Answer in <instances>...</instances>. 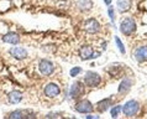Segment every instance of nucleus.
<instances>
[{
    "instance_id": "obj_9",
    "label": "nucleus",
    "mask_w": 147,
    "mask_h": 119,
    "mask_svg": "<svg viewBox=\"0 0 147 119\" xmlns=\"http://www.w3.org/2000/svg\"><path fill=\"white\" fill-rule=\"evenodd\" d=\"M38 69L43 76H51L55 72V65L48 60H41L38 63Z\"/></svg>"
},
{
    "instance_id": "obj_3",
    "label": "nucleus",
    "mask_w": 147,
    "mask_h": 119,
    "mask_svg": "<svg viewBox=\"0 0 147 119\" xmlns=\"http://www.w3.org/2000/svg\"><path fill=\"white\" fill-rule=\"evenodd\" d=\"M140 110V104H138L137 101H129L126 102L122 107V113L126 117H134L136 116Z\"/></svg>"
},
{
    "instance_id": "obj_6",
    "label": "nucleus",
    "mask_w": 147,
    "mask_h": 119,
    "mask_svg": "<svg viewBox=\"0 0 147 119\" xmlns=\"http://www.w3.org/2000/svg\"><path fill=\"white\" fill-rule=\"evenodd\" d=\"M84 31L87 32V34H90V35H94V34H98V32L100 31V24L98 21L96 19H88L87 21L84 22Z\"/></svg>"
},
{
    "instance_id": "obj_15",
    "label": "nucleus",
    "mask_w": 147,
    "mask_h": 119,
    "mask_svg": "<svg viewBox=\"0 0 147 119\" xmlns=\"http://www.w3.org/2000/svg\"><path fill=\"white\" fill-rule=\"evenodd\" d=\"M3 41L6 44H11V45H18L20 42V36L16 32H9V34L4 35Z\"/></svg>"
},
{
    "instance_id": "obj_8",
    "label": "nucleus",
    "mask_w": 147,
    "mask_h": 119,
    "mask_svg": "<svg viewBox=\"0 0 147 119\" xmlns=\"http://www.w3.org/2000/svg\"><path fill=\"white\" fill-rule=\"evenodd\" d=\"M99 56V53H94V48L90 45H84L79 48V57L83 61L85 60H90V58H95Z\"/></svg>"
},
{
    "instance_id": "obj_19",
    "label": "nucleus",
    "mask_w": 147,
    "mask_h": 119,
    "mask_svg": "<svg viewBox=\"0 0 147 119\" xmlns=\"http://www.w3.org/2000/svg\"><path fill=\"white\" fill-rule=\"evenodd\" d=\"M115 44H116L117 48H119L120 53H122V55H125V53H126L125 46H124V44H122V41L120 40V37H119V36H115Z\"/></svg>"
},
{
    "instance_id": "obj_11",
    "label": "nucleus",
    "mask_w": 147,
    "mask_h": 119,
    "mask_svg": "<svg viewBox=\"0 0 147 119\" xmlns=\"http://www.w3.org/2000/svg\"><path fill=\"white\" fill-rule=\"evenodd\" d=\"M132 83H134L132 78H124L122 80L121 83L119 84V89H117V92H119L120 96H122V94L125 96L126 93H129L130 89L132 87Z\"/></svg>"
},
{
    "instance_id": "obj_1",
    "label": "nucleus",
    "mask_w": 147,
    "mask_h": 119,
    "mask_svg": "<svg viewBox=\"0 0 147 119\" xmlns=\"http://www.w3.org/2000/svg\"><path fill=\"white\" fill-rule=\"evenodd\" d=\"M83 82L84 84H87L88 87H98L100 83H101V77L98 75L96 72H93V71H88L85 72V75L83 77Z\"/></svg>"
},
{
    "instance_id": "obj_7",
    "label": "nucleus",
    "mask_w": 147,
    "mask_h": 119,
    "mask_svg": "<svg viewBox=\"0 0 147 119\" xmlns=\"http://www.w3.org/2000/svg\"><path fill=\"white\" fill-rule=\"evenodd\" d=\"M43 92H45V96L48 97V98H56L61 94V88L57 83L50 82V83H47L46 86H45Z\"/></svg>"
},
{
    "instance_id": "obj_10",
    "label": "nucleus",
    "mask_w": 147,
    "mask_h": 119,
    "mask_svg": "<svg viewBox=\"0 0 147 119\" xmlns=\"http://www.w3.org/2000/svg\"><path fill=\"white\" fill-rule=\"evenodd\" d=\"M10 55L14 57V58L16 60H19V61H21V60H25L26 57H27V51L25 50V48H22V47H16V45H15V47H11L10 48Z\"/></svg>"
},
{
    "instance_id": "obj_23",
    "label": "nucleus",
    "mask_w": 147,
    "mask_h": 119,
    "mask_svg": "<svg viewBox=\"0 0 147 119\" xmlns=\"http://www.w3.org/2000/svg\"><path fill=\"white\" fill-rule=\"evenodd\" d=\"M104 3H105V4H107V5H108V6H109V5H110V4H111V0H104Z\"/></svg>"
},
{
    "instance_id": "obj_12",
    "label": "nucleus",
    "mask_w": 147,
    "mask_h": 119,
    "mask_svg": "<svg viewBox=\"0 0 147 119\" xmlns=\"http://www.w3.org/2000/svg\"><path fill=\"white\" fill-rule=\"evenodd\" d=\"M7 99H9V103H11V104H18L22 101V93L20 91L14 89V91L9 92V94H7Z\"/></svg>"
},
{
    "instance_id": "obj_4",
    "label": "nucleus",
    "mask_w": 147,
    "mask_h": 119,
    "mask_svg": "<svg viewBox=\"0 0 147 119\" xmlns=\"http://www.w3.org/2000/svg\"><path fill=\"white\" fill-rule=\"evenodd\" d=\"M84 82L80 81H76L71 86V89H69V96H71L72 99H79V98L84 94Z\"/></svg>"
},
{
    "instance_id": "obj_5",
    "label": "nucleus",
    "mask_w": 147,
    "mask_h": 119,
    "mask_svg": "<svg viewBox=\"0 0 147 119\" xmlns=\"http://www.w3.org/2000/svg\"><path fill=\"white\" fill-rule=\"evenodd\" d=\"M74 108L77 112L80 114H89V113L94 112V105L92 104V102L88 99H82L79 102H77Z\"/></svg>"
},
{
    "instance_id": "obj_22",
    "label": "nucleus",
    "mask_w": 147,
    "mask_h": 119,
    "mask_svg": "<svg viewBox=\"0 0 147 119\" xmlns=\"http://www.w3.org/2000/svg\"><path fill=\"white\" fill-rule=\"evenodd\" d=\"M82 67H73L72 69H71V72H69V75H71L72 77H77L79 75V73H82Z\"/></svg>"
},
{
    "instance_id": "obj_17",
    "label": "nucleus",
    "mask_w": 147,
    "mask_h": 119,
    "mask_svg": "<svg viewBox=\"0 0 147 119\" xmlns=\"http://www.w3.org/2000/svg\"><path fill=\"white\" fill-rule=\"evenodd\" d=\"M77 6L82 11H89L93 7V3H92V0H79L77 3Z\"/></svg>"
},
{
    "instance_id": "obj_16",
    "label": "nucleus",
    "mask_w": 147,
    "mask_h": 119,
    "mask_svg": "<svg viewBox=\"0 0 147 119\" xmlns=\"http://www.w3.org/2000/svg\"><path fill=\"white\" fill-rule=\"evenodd\" d=\"M111 104H113L111 98H105V99H101L96 103V109L99 112H105V110H108L111 107Z\"/></svg>"
},
{
    "instance_id": "obj_20",
    "label": "nucleus",
    "mask_w": 147,
    "mask_h": 119,
    "mask_svg": "<svg viewBox=\"0 0 147 119\" xmlns=\"http://www.w3.org/2000/svg\"><path fill=\"white\" fill-rule=\"evenodd\" d=\"M120 112H122V107L121 105H115V107L111 108V110H110V114H111L113 118H117Z\"/></svg>"
},
{
    "instance_id": "obj_18",
    "label": "nucleus",
    "mask_w": 147,
    "mask_h": 119,
    "mask_svg": "<svg viewBox=\"0 0 147 119\" xmlns=\"http://www.w3.org/2000/svg\"><path fill=\"white\" fill-rule=\"evenodd\" d=\"M28 114H26L24 110L21 109H18V110H14V112H11L7 114V117H9L10 119H22L24 117H27Z\"/></svg>"
},
{
    "instance_id": "obj_2",
    "label": "nucleus",
    "mask_w": 147,
    "mask_h": 119,
    "mask_svg": "<svg viewBox=\"0 0 147 119\" xmlns=\"http://www.w3.org/2000/svg\"><path fill=\"white\" fill-rule=\"evenodd\" d=\"M120 31L126 36L134 34V32L136 31V22L134 21V19L125 18L124 20H122V21L120 22Z\"/></svg>"
},
{
    "instance_id": "obj_14",
    "label": "nucleus",
    "mask_w": 147,
    "mask_h": 119,
    "mask_svg": "<svg viewBox=\"0 0 147 119\" xmlns=\"http://www.w3.org/2000/svg\"><path fill=\"white\" fill-rule=\"evenodd\" d=\"M131 5H132V3H131V0H117L116 1V6H117V9H119L120 13H127V11L131 9Z\"/></svg>"
},
{
    "instance_id": "obj_13",
    "label": "nucleus",
    "mask_w": 147,
    "mask_h": 119,
    "mask_svg": "<svg viewBox=\"0 0 147 119\" xmlns=\"http://www.w3.org/2000/svg\"><path fill=\"white\" fill-rule=\"evenodd\" d=\"M135 58L138 62H142V61H146L147 60V46H140L136 48V51L134 53Z\"/></svg>"
},
{
    "instance_id": "obj_21",
    "label": "nucleus",
    "mask_w": 147,
    "mask_h": 119,
    "mask_svg": "<svg viewBox=\"0 0 147 119\" xmlns=\"http://www.w3.org/2000/svg\"><path fill=\"white\" fill-rule=\"evenodd\" d=\"M108 15H109V18H110V20H111L113 22L115 21V19H116V11H115V9H114L113 6H110V5L108 7Z\"/></svg>"
}]
</instances>
